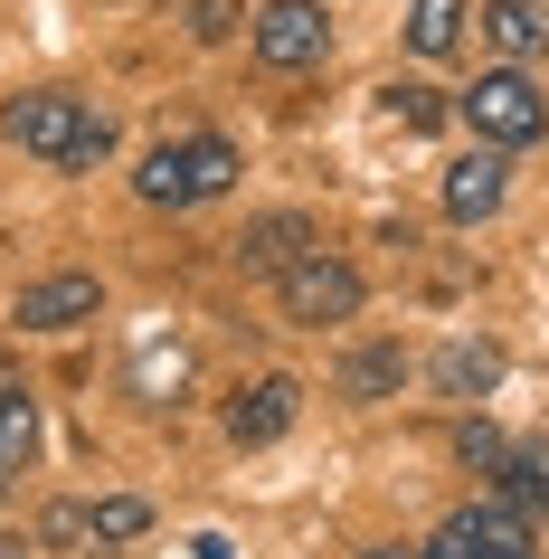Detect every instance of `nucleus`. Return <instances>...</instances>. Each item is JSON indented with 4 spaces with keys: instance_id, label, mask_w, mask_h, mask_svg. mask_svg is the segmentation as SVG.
Listing matches in <instances>:
<instances>
[{
    "instance_id": "f257e3e1",
    "label": "nucleus",
    "mask_w": 549,
    "mask_h": 559,
    "mask_svg": "<svg viewBox=\"0 0 549 559\" xmlns=\"http://www.w3.org/2000/svg\"><path fill=\"white\" fill-rule=\"evenodd\" d=\"M0 133L20 152H38V162H58V171H95V162L115 152V123L95 115L86 95H20V105L0 115Z\"/></svg>"
},
{
    "instance_id": "f03ea898",
    "label": "nucleus",
    "mask_w": 549,
    "mask_h": 559,
    "mask_svg": "<svg viewBox=\"0 0 549 559\" xmlns=\"http://www.w3.org/2000/svg\"><path fill=\"white\" fill-rule=\"evenodd\" d=\"M237 180V152L218 143V133H190V143H152V162L133 171V190H143L152 209H190V200H218Z\"/></svg>"
},
{
    "instance_id": "7ed1b4c3",
    "label": "nucleus",
    "mask_w": 549,
    "mask_h": 559,
    "mask_svg": "<svg viewBox=\"0 0 549 559\" xmlns=\"http://www.w3.org/2000/svg\"><path fill=\"white\" fill-rule=\"evenodd\" d=\"M427 559H540V531H530V512H521L512 493H492V502L445 512L435 540H427Z\"/></svg>"
},
{
    "instance_id": "20e7f679",
    "label": "nucleus",
    "mask_w": 549,
    "mask_h": 559,
    "mask_svg": "<svg viewBox=\"0 0 549 559\" xmlns=\"http://www.w3.org/2000/svg\"><path fill=\"white\" fill-rule=\"evenodd\" d=\"M464 123H474L484 143L521 152V143H540V133H549V95L530 86L521 67H492V76H474V86H464Z\"/></svg>"
},
{
    "instance_id": "39448f33",
    "label": "nucleus",
    "mask_w": 549,
    "mask_h": 559,
    "mask_svg": "<svg viewBox=\"0 0 549 559\" xmlns=\"http://www.w3.org/2000/svg\"><path fill=\"white\" fill-rule=\"evenodd\" d=\"M275 304H285V323H350V313H360V275H350L342 257H294L285 275H275Z\"/></svg>"
},
{
    "instance_id": "423d86ee",
    "label": "nucleus",
    "mask_w": 549,
    "mask_h": 559,
    "mask_svg": "<svg viewBox=\"0 0 549 559\" xmlns=\"http://www.w3.org/2000/svg\"><path fill=\"white\" fill-rule=\"evenodd\" d=\"M247 38H256V58L265 67H322V48H332V20H322L313 0H265L256 20H247Z\"/></svg>"
},
{
    "instance_id": "0eeeda50",
    "label": "nucleus",
    "mask_w": 549,
    "mask_h": 559,
    "mask_svg": "<svg viewBox=\"0 0 549 559\" xmlns=\"http://www.w3.org/2000/svg\"><path fill=\"white\" fill-rule=\"evenodd\" d=\"M95 313H105L95 275H38V285H20V332H76Z\"/></svg>"
},
{
    "instance_id": "6e6552de",
    "label": "nucleus",
    "mask_w": 549,
    "mask_h": 559,
    "mask_svg": "<svg viewBox=\"0 0 549 559\" xmlns=\"http://www.w3.org/2000/svg\"><path fill=\"white\" fill-rule=\"evenodd\" d=\"M512 162H502V143H484V152H464L455 171H445V218H455V228H474V218H492V209H502V190H512Z\"/></svg>"
},
{
    "instance_id": "1a4fd4ad",
    "label": "nucleus",
    "mask_w": 549,
    "mask_h": 559,
    "mask_svg": "<svg viewBox=\"0 0 549 559\" xmlns=\"http://www.w3.org/2000/svg\"><path fill=\"white\" fill-rule=\"evenodd\" d=\"M294 257H313V218H303V209L247 218V237H237V265H247V275H285Z\"/></svg>"
},
{
    "instance_id": "9d476101",
    "label": "nucleus",
    "mask_w": 549,
    "mask_h": 559,
    "mask_svg": "<svg viewBox=\"0 0 549 559\" xmlns=\"http://www.w3.org/2000/svg\"><path fill=\"white\" fill-rule=\"evenodd\" d=\"M294 408H303V389H294V380H256V389H237L228 437H237V445H275V437L294 427Z\"/></svg>"
},
{
    "instance_id": "9b49d317",
    "label": "nucleus",
    "mask_w": 549,
    "mask_h": 559,
    "mask_svg": "<svg viewBox=\"0 0 549 559\" xmlns=\"http://www.w3.org/2000/svg\"><path fill=\"white\" fill-rule=\"evenodd\" d=\"M407 370H417V360H407L398 342H370V352H350V360H342V399H398Z\"/></svg>"
},
{
    "instance_id": "f8f14e48",
    "label": "nucleus",
    "mask_w": 549,
    "mask_h": 559,
    "mask_svg": "<svg viewBox=\"0 0 549 559\" xmlns=\"http://www.w3.org/2000/svg\"><path fill=\"white\" fill-rule=\"evenodd\" d=\"M484 38L502 48V58H540V48H549V10H540V0H492Z\"/></svg>"
},
{
    "instance_id": "ddd939ff",
    "label": "nucleus",
    "mask_w": 549,
    "mask_h": 559,
    "mask_svg": "<svg viewBox=\"0 0 549 559\" xmlns=\"http://www.w3.org/2000/svg\"><path fill=\"white\" fill-rule=\"evenodd\" d=\"M492 380H502V352H492V342H445V352H435V389H445V399H484Z\"/></svg>"
},
{
    "instance_id": "4468645a",
    "label": "nucleus",
    "mask_w": 549,
    "mask_h": 559,
    "mask_svg": "<svg viewBox=\"0 0 549 559\" xmlns=\"http://www.w3.org/2000/svg\"><path fill=\"white\" fill-rule=\"evenodd\" d=\"M407 48L417 58H455L464 48V0H407Z\"/></svg>"
},
{
    "instance_id": "2eb2a0df",
    "label": "nucleus",
    "mask_w": 549,
    "mask_h": 559,
    "mask_svg": "<svg viewBox=\"0 0 549 559\" xmlns=\"http://www.w3.org/2000/svg\"><path fill=\"white\" fill-rule=\"evenodd\" d=\"M502 493H512L521 512H549V437H530V445L502 455Z\"/></svg>"
},
{
    "instance_id": "dca6fc26",
    "label": "nucleus",
    "mask_w": 549,
    "mask_h": 559,
    "mask_svg": "<svg viewBox=\"0 0 549 559\" xmlns=\"http://www.w3.org/2000/svg\"><path fill=\"white\" fill-rule=\"evenodd\" d=\"M38 455V399L29 389H0V474H20Z\"/></svg>"
},
{
    "instance_id": "f3484780",
    "label": "nucleus",
    "mask_w": 549,
    "mask_h": 559,
    "mask_svg": "<svg viewBox=\"0 0 549 559\" xmlns=\"http://www.w3.org/2000/svg\"><path fill=\"white\" fill-rule=\"evenodd\" d=\"M38 540H48V550H67V559H105V550H95V512H86V502H48Z\"/></svg>"
},
{
    "instance_id": "a211bd4d",
    "label": "nucleus",
    "mask_w": 549,
    "mask_h": 559,
    "mask_svg": "<svg viewBox=\"0 0 549 559\" xmlns=\"http://www.w3.org/2000/svg\"><path fill=\"white\" fill-rule=\"evenodd\" d=\"M143 531H152V502H133V493L95 502V550H123V540H143Z\"/></svg>"
},
{
    "instance_id": "6ab92c4d",
    "label": "nucleus",
    "mask_w": 549,
    "mask_h": 559,
    "mask_svg": "<svg viewBox=\"0 0 549 559\" xmlns=\"http://www.w3.org/2000/svg\"><path fill=\"white\" fill-rule=\"evenodd\" d=\"M455 455H464V465H474V474H502V455H512V437H502V427H484V417H464Z\"/></svg>"
},
{
    "instance_id": "aec40b11",
    "label": "nucleus",
    "mask_w": 549,
    "mask_h": 559,
    "mask_svg": "<svg viewBox=\"0 0 549 559\" xmlns=\"http://www.w3.org/2000/svg\"><path fill=\"white\" fill-rule=\"evenodd\" d=\"M389 115H398L407 133H435V123H445V95L435 86H389Z\"/></svg>"
},
{
    "instance_id": "412c9836",
    "label": "nucleus",
    "mask_w": 549,
    "mask_h": 559,
    "mask_svg": "<svg viewBox=\"0 0 549 559\" xmlns=\"http://www.w3.org/2000/svg\"><path fill=\"white\" fill-rule=\"evenodd\" d=\"M228 29H237V0H190V38H208V48H218Z\"/></svg>"
},
{
    "instance_id": "4be33fe9",
    "label": "nucleus",
    "mask_w": 549,
    "mask_h": 559,
    "mask_svg": "<svg viewBox=\"0 0 549 559\" xmlns=\"http://www.w3.org/2000/svg\"><path fill=\"white\" fill-rule=\"evenodd\" d=\"M0 559H29V540H0Z\"/></svg>"
},
{
    "instance_id": "5701e85b",
    "label": "nucleus",
    "mask_w": 549,
    "mask_h": 559,
    "mask_svg": "<svg viewBox=\"0 0 549 559\" xmlns=\"http://www.w3.org/2000/svg\"><path fill=\"white\" fill-rule=\"evenodd\" d=\"M360 559H407V550H360Z\"/></svg>"
},
{
    "instance_id": "b1692460",
    "label": "nucleus",
    "mask_w": 549,
    "mask_h": 559,
    "mask_svg": "<svg viewBox=\"0 0 549 559\" xmlns=\"http://www.w3.org/2000/svg\"><path fill=\"white\" fill-rule=\"evenodd\" d=\"M0 493H10V474H0Z\"/></svg>"
}]
</instances>
